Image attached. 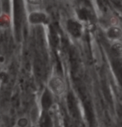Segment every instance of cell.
Returning <instances> with one entry per match:
<instances>
[{"instance_id":"obj_2","label":"cell","mask_w":122,"mask_h":127,"mask_svg":"<svg viewBox=\"0 0 122 127\" xmlns=\"http://www.w3.org/2000/svg\"><path fill=\"white\" fill-rule=\"evenodd\" d=\"M50 88H51L52 92L56 95H61L65 92L66 86L65 83L63 82V81L61 80L60 77H53L50 81L49 83Z\"/></svg>"},{"instance_id":"obj_1","label":"cell","mask_w":122,"mask_h":127,"mask_svg":"<svg viewBox=\"0 0 122 127\" xmlns=\"http://www.w3.org/2000/svg\"><path fill=\"white\" fill-rule=\"evenodd\" d=\"M107 39L111 42H120L122 39V29L118 25H111L105 30Z\"/></svg>"}]
</instances>
